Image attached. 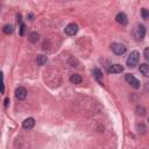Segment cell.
<instances>
[{"mask_svg": "<svg viewBox=\"0 0 149 149\" xmlns=\"http://www.w3.org/2000/svg\"><path fill=\"white\" fill-rule=\"evenodd\" d=\"M141 16H142V19H149V10L146 9V8H142V10H141Z\"/></svg>", "mask_w": 149, "mask_h": 149, "instance_id": "16", "label": "cell"}, {"mask_svg": "<svg viewBox=\"0 0 149 149\" xmlns=\"http://www.w3.org/2000/svg\"><path fill=\"white\" fill-rule=\"evenodd\" d=\"M146 36V27L143 24H137L133 30V37L135 41H142Z\"/></svg>", "mask_w": 149, "mask_h": 149, "instance_id": "2", "label": "cell"}, {"mask_svg": "<svg viewBox=\"0 0 149 149\" xmlns=\"http://www.w3.org/2000/svg\"><path fill=\"white\" fill-rule=\"evenodd\" d=\"M38 40H40V35H38L37 31H33V33H30V35H29V41H30L31 43H37Z\"/></svg>", "mask_w": 149, "mask_h": 149, "instance_id": "14", "label": "cell"}, {"mask_svg": "<svg viewBox=\"0 0 149 149\" xmlns=\"http://www.w3.org/2000/svg\"><path fill=\"white\" fill-rule=\"evenodd\" d=\"M8 102H9V98H6V99H5V107L8 106Z\"/></svg>", "mask_w": 149, "mask_h": 149, "instance_id": "20", "label": "cell"}, {"mask_svg": "<svg viewBox=\"0 0 149 149\" xmlns=\"http://www.w3.org/2000/svg\"><path fill=\"white\" fill-rule=\"evenodd\" d=\"M28 17H29V20H33V14H29Z\"/></svg>", "mask_w": 149, "mask_h": 149, "instance_id": "21", "label": "cell"}, {"mask_svg": "<svg viewBox=\"0 0 149 149\" xmlns=\"http://www.w3.org/2000/svg\"><path fill=\"white\" fill-rule=\"evenodd\" d=\"M2 31H3L5 34L9 35V34H12V33L14 31V27H13L12 24H5L3 28H2Z\"/></svg>", "mask_w": 149, "mask_h": 149, "instance_id": "15", "label": "cell"}, {"mask_svg": "<svg viewBox=\"0 0 149 149\" xmlns=\"http://www.w3.org/2000/svg\"><path fill=\"white\" fill-rule=\"evenodd\" d=\"M115 21L119 23V24H121V26H126L127 23H128V17H127V15L125 14V13H118L116 14V16H115Z\"/></svg>", "mask_w": 149, "mask_h": 149, "instance_id": "7", "label": "cell"}, {"mask_svg": "<svg viewBox=\"0 0 149 149\" xmlns=\"http://www.w3.org/2000/svg\"><path fill=\"white\" fill-rule=\"evenodd\" d=\"M108 73H121L123 71V66L121 64H113L108 68Z\"/></svg>", "mask_w": 149, "mask_h": 149, "instance_id": "9", "label": "cell"}, {"mask_svg": "<svg viewBox=\"0 0 149 149\" xmlns=\"http://www.w3.org/2000/svg\"><path fill=\"white\" fill-rule=\"evenodd\" d=\"M136 111H137L136 113H137L139 115H143V114H144V108H143V107H139V106H137V107H136Z\"/></svg>", "mask_w": 149, "mask_h": 149, "instance_id": "18", "label": "cell"}, {"mask_svg": "<svg viewBox=\"0 0 149 149\" xmlns=\"http://www.w3.org/2000/svg\"><path fill=\"white\" fill-rule=\"evenodd\" d=\"M125 79H126V81L132 86V87H134V88H140V86H141V83H140V80L139 79H136L133 74H130V73H127L126 76H125Z\"/></svg>", "mask_w": 149, "mask_h": 149, "instance_id": "3", "label": "cell"}, {"mask_svg": "<svg viewBox=\"0 0 149 149\" xmlns=\"http://www.w3.org/2000/svg\"><path fill=\"white\" fill-rule=\"evenodd\" d=\"M23 33H24V24L21 22V24H20V35H23Z\"/></svg>", "mask_w": 149, "mask_h": 149, "instance_id": "19", "label": "cell"}, {"mask_svg": "<svg viewBox=\"0 0 149 149\" xmlns=\"http://www.w3.org/2000/svg\"><path fill=\"white\" fill-rule=\"evenodd\" d=\"M77 31H78V26L76 23H73V22L72 23H69L65 27V29H64V33L66 35H69V36H74L77 34Z\"/></svg>", "mask_w": 149, "mask_h": 149, "instance_id": "5", "label": "cell"}, {"mask_svg": "<svg viewBox=\"0 0 149 149\" xmlns=\"http://www.w3.org/2000/svg\"><path fill=\"white\" fill-rule=\"evenodd\" d=\"M34 126H35V119H34V118H27V119L22 122V127H23V129H26V130L33 129Z\"/></svg>", "mask_w": 149, "mask_h": 149, "instance_id": "8", "label": "cell"}, {"mask_svg": "<svg viewBox=\"0 0 149 149\" xmlns=\"http://www.w3.org/2000/svg\"><path fill=\"white\" fill-rule=\"evenodd\" d=\"M140 72L144 76V77H149V65L147 63H143V64H140V68H139Z\"/></svg>", "mask_w": 149, "mask_h": 149, "instance_id": "10", "label": "cell"}, {"mask_svg": "<svg viewBox=\"0 0 149 149\" xmlns=\"http://www.w3.org/2000/svg\"><path fill=\"white\" fill-rule=\"evenodd\" d=\"M92 73H93V76H94V78H95L99 83H101V80H102V72H101L98 68H95V69L92 70Z\"/></svg>", "mask_w": 149, "mask_h": 149, "instance_id": "12", "label": "cell"}, {"mask_svg": "<svg viewBox=\"0 0 149 149\" xmlns=\"http://www.w3.org/2000/svg\"><path fill=\"white\" fill-rule=\"evenodd\" d=\"M70 81H71L72 84H80V83L83 81V78H81L80 74H78V73H73V74L70 76Z\"/></svg>", "mask_w": 149, "mask_h": 149, "instance_id": "11", "label": "cell"}, {"mask_svg": "<svg viewBox=\"0 0 149 149\" xmlns=\"http://www.w3.org/2000/svg\"><path fill=\"white\" fill-rule=\"evenodd\" d=\"M111 49H112V51L115 54V55H123L125 52H126V47L122 44V43H113L112 45H111Z\"/></svg>", "mask_w": 149, "mask_h": 149, "instance_id": "4", "label": "cell"}, {"mask_svg": "<svg viewBox=\"0 0 149 149\" xmlns=\"http://www.w3.org/2000/svg\"><path fill=\"white\" fill-rule=\"evenodd\" d=\"M139 61H140V54H139V51L134 50L128 56V58L126 61V64H127L128 68H135L139 64Z\"/></svg>", "mask_w": 149, "mask_h": 149, "instance_id": "1", "label": "cell"}, {"mask_svg": "<svg viewBox=\"0 0 149 149\" xmlns=\"http://www.w3.org/2000/svg\"><path fill=\"white\" fill-rule=\"evenodd\" d=\"M143 56L146 58V61H149V48H146L143 51Z\"/></svg>", "mask_w": 149, "mask_h": 149, "instance_id": "17", "label": "cell"}, {"mask_svg": "<svg viewBox=\"0 0 149 149\" xmlns=\"http://www.w3.org/2000/svg\"><path fill=\"white\" fill-rule=\"evenodd\" d=\"M47 56H44V55H37L36 56V63H37V65H40V66H42V65H44L45 63H47Z\"/></svg>", "mask_w": 149, "mask_h": 149, "instance_id": "13", "label": "cell"}, {"mask_svg": "<svg viewBox=\"0 0 149 149\" xmlns=\"http://www.w3.org/2000/svg\"><path fill=\"white\" fill-rule=\"evenodd\" d=\"M15 97L17 100H24L27 97V90L23 86H19L15 90Z\"/></svg>", "mask_w": 149, "mask_h": 149, "instance_id": "6", "label": "cell"}]
</instances>
